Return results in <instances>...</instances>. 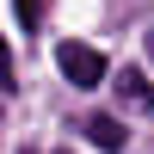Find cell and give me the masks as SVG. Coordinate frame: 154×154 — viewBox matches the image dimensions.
Returning <instances> with one entry per match:
<instances>
[{"instance_id":"7a4b0ae2","label":"cell","mask_w":154,"mask_h":154,"mask_svg":"<svg viewBox=\"0 0 154 154\" xmlns=\"http://www.w3.org/2000/svg\"><path fill=\"white\" fill-rule=\"evenodd\" d=\"M117 99H123L130 111H142V117H154V80H148L142 68H123V74H117Z\"/></svg>"},{"instance_id":"6da1fadb","label":"cell","mask_w":154,"mask_h":154,"mask_svg":"<svg viewBox=\"0 0 154 154\" xmlns=\"http://www.w3.org/2000/svg\"><path fill=\"white\" fill-rule=\"evenodd\" d=\"M56 68L68 74L74 86H99V80H105V56L86 49V43H62V49H56Z\"/></svg>"},{"instance_id":"ba28073f","label":"cell","mask_w":154,"mask_h":154,"mask_svg":"<svg viewBox=\"0 0 154 154\" xmlns=\"http://www.w3.org/2000/svg\"><path fill=\"white\" fill-rule=\"evenodd\" d=\"M25 154H37V148H25Z\"/></svg>"},{"instance_id":"5b68a950","label":"cell","mask_w":154,"mask_h":154,"mask_svg":"<svg viewBox=\"0 0 154 154\" xmlns=\"http://www.w3.org/2000/svg\"><path fill=\"white\" fill-rule=\"evenodd\" d=\"M19 19H25V25H37V19H43V0H19Z\"/></svg>"},{"instance_id":"52a82bcc","label":"cell","mask_w":154,"mask_h":154,"mask_svg":"<svg viewBox=\"0 0 154 154\" xmlns=\"http://www.w3.org/2000/svg\"><path fill=\"white\" fill-rule=\"evenodd\" d=\"M62 154H74V148H62Z\"/></svg>"},{"instance_id":"8992f818","label":"cell","mask_w":154,"mask_h":154,"mask_svg":"<svg viewBox=\"0 0 154 154\" xmlns=\"http://www.w3.org/2000/svg\"><path fill=\"white\" fill-rule=\"evenodd\" d=\"M148 56H154V31H148Z\"/></svg>"},{"instance_id":"3957f363","label":"cell","mask_w":154,"mask_h":154,"mask_svg":"<svg viewBox=\"0 0 154 154\" xmlns=\"http://www.w3.org/2000/svg\"><path fill=\"white\" fill-rule=\"evenodd\" d=\"M86 142H93V148H105V154H123L130 130H123L117 117H105V111H93V117H86Z\"/></svg>"},{"instance_id":"277c9868","label":"cell","mask_w":154,"mask_h":154,"mask_svg":"<svg viewBox=\"0 0 154 154\" xmlns=\"http://www.w3.org/2000/svg\"><path fill=\"white\" fill-rule=\"evenodd\" d=\"M19 86V74H12V49H6V37H0V93H12Z\"/></svg>"}]
</instances>
